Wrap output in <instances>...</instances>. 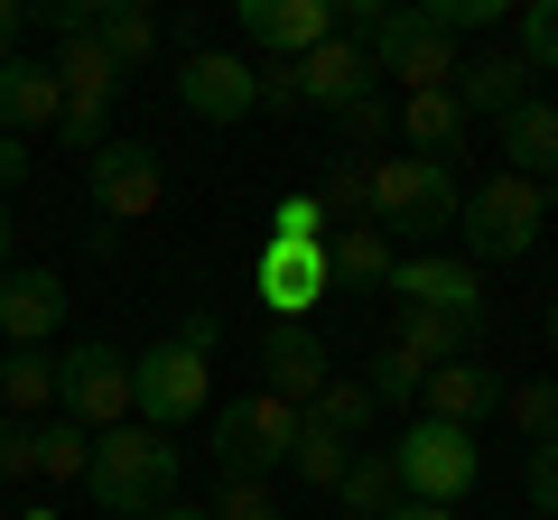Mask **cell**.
<instances>
[{"label": "cell", "instance_id": "obj_1", "mask_svg": "<svg viewBox=\"0 0 558 520\" xmlns=\"http://www.w3.org/2000/svg\"><path fill=\"white\" fill-rule=\"evenodd\" d=\"M94 502L112 520H149V511H168L178 502V446L159 437V428H140V419H121V428H102L94 437Z\"/></svg>", "mask_w": 558, "mask_h": 520}, {"label": "cell", "instance_id": "obj_2", "mask_svg": "<svg viewBox=\"0 0 558 520\" xmlns=\"http://www.w3.org/2000/svg\"><path fill=\"white\" fill-rule=\"evenodd\" d=\"M457 168L447 159H410V149H391V159H373V205H363V223H373L381 242H428V233H457Z\"/></svg>", "mask_w": 558, "mask_h": 520}, {"label": "cell", "instance_id": "obj_3", "mask_svg": "<svg viewBox=\"0 0 558 520\" xmlns=\"http://www.w3.org/2000/svg\"><path fill=\"white\" fill-rule=\"evenodd\" d=\"M549 205H558V177L549 186H539V177H484V186H465V205H457L465 260H531Z\"/></svg>", "mask_w": 558, "mask_h": 520}, {"label": "cell", "instance_id": "obj_4", "mask_svg": "<svg viewBox=\"0 0 558 520\" xmlns=\"http://www.w3.org/2000/svg\"><path fill=\"white\" fill-rule=\"evenodd\" d=\"M391 474H400V502H438V511H457V502L475 493L484 456H475V437H465V428L410 419V428L391 437Z\"/></svg>", "mask_w": 558, "mask_h": 520}, {"label": "cell", "instance_id": "obj_5", "mask_svg": "<svg viewBox=\"0 0 558 520\" xmlns=\"http://www.w3.org/2000/svg\"><path fill=\"white\" fill-rule=\"evenodd\" d=\"M289 446H299V409L270 400V391H242V400L215 409V465H223V483H260L270 465H289Z\"/></svg>", "mask_w": 558, "mask_h": 520}, {"label": "cell", "instance_id": "obj_6", "mask_svg": "<svg viewBox=\"0 0 558 520\" xmlns=\"http://www.w3.org/2000/svg\"><path fill=\"white\" fill-rule=\"evenodd\" d=\"M215 400V362L205 354H186V344H149V354H131V409H140V428H159V437H178L196 409Z\"/></svg>", "mask_w": 558, "mask_h": 520}, {"label": "cell", "instance_id": "obj_7", "mask_svg": "<svg viewBox=\"0 0 558 520\" xmlns=\"http://www.w3.org/2000/svg\"><path fill=\"white\" fill-rule=\"evenodd\" d=\"M84 196H94V214L112 223V233L121 223H149L168 205V159L149 140H102L94 159H84Z\"/></svg>", "mask_w": 558, "mask_h": 520}, {"label": "cell", "instance_id": "obj_8", "mask_svg": "<svg viewBox=\"0 0 558 520\" xmlns=\"http://www.w3.org/2000/svg\"><path fill=\"white\" fill-rule=\"evenodd\" d=\"M57 419H75V428H121L131 419V354L121 344H75V354H57Z\"/></svg>", "mask_w": 558, "mask_h": 520}, {"label": "cell", "instance_id": "obj_9", "mask_svg": "<svg viewBox=\"0 0 558 520\" xmlns=\"http://www.w3.org/2000/svg\"><path fill=\"white\" fill-rule=\"evenodd\" d=\"M391 307H428V317H457L484 335V317H494V298H484V270L457 251H418V260H391Z\"/></svg>", "mask_w": 558, "mask_h": 520}, {"label": "cell", "instance_id": "obj_10", "mask_svg": "<svg viewBox=\"0 0 558 520\" xmlns=\"http://www.w3.org/2000/svg\"><path fill=\"white\" fill-rule=\"evenodd\" d=\"M363 47H373V75H400L410 94H447V84H457V65H465L457 38H447L428 10H391Z\"/></svg>", "mask_w": 558, "mask_h": 520}, {"label": "cell", "instance_id": "obj_11", "mask_svg": "<svg viewBox=\"0 0 558 520\" xmlns=\"http://www.w3.org/2000/svg\"><path fill=\"white\" fill-rule=\"evenodd\" d=\"M252 298L279 325H307L317 298H336V270H326V242H260L252 251Z\"/></svg>", "mask_w": 558, "mask_h": 520}, {"label": "cell", "instance_id": "obj_12", "mask_svg": "<svg viewBox=\"0 0 558 520\" xmlns=\"http://www.w3.org/2000/svg\"><path fill=\"white\" fill-rule=\"evenodd\" d=\"M289 94H299V112H354L363 94H381V75H373V47H354V38H326V47H307V57L289 65Z\"/></svg>", "mask_w": 558, "mask_h": 520}, {"label": "cell", "instance_id": "obj_13", "mask_svg": "<svg viewBox=\"0 0 558 520\" xmlns=\"http://www.w3.org/2000/svg\"><path fill=\"white\" fill-rule=\"evenodd\" d=\"M233 20L270 65H299L307 47L336 38V0H233Z\"/></svg>", "mask_w": 558, "mask_h": 520}, {"label": "cell", "instance_id": "obj_14", "mask_svg": "<svg viewBox=\"0 0 558 520\" xmlns=\"http://www.w3.org/2000/svg\"><path fill=\"white\" fill-rule=\"evenodd\" d=\"M178 102L196 121H252L260 112V65L223 57V47H196V57L178 65Z\"/></svg>", "mask_w": 558, "mask_h": 520}, {"label": "cell", "instance_id": "obj_15", "mask_svg": "<svg viewBox=\"0 0 558 520\" xmlns=\"http://www.w3.org/2000/svg\"><path fill=\"white\" fill-rule=\"evenodd\" d=\"M502 391H512V381H502L494 362H475V354H465V362H438V372L418 381V400H428V419L465 428V437H475V428H484V419L502 409Z\"/></svg>", "mask_w": 558, "mask_h": 520}, {"label": "cell", "instance_id": "obj_16", "mask_svg": "<svg viewBox=\"0 0 558 520\" xmlns=\"http://www.w3.org/2000/svg\"><path fill=\"white\" fill-rule=\"evenodd\" d=\"M326 381H336V362H326V344L307 335V325H279V335L260 344V391H270V400L307 409V400L326 391Z\"/></svg>", "mask_w": 558, "mask_h": 520}, {"label": "cell", "instance_id": "obj_17", "mask_svg": "<svg viewBox=\"0 0 558 520\" xmlns=\"http://www.w3.org/2000/svg\"><path fill=\"white\" fill-rule=\"evenodd\" d=\"M57 112H65V84H57V65L20 47V57L0 65V131H10V140H28V131H57Z\"/></svg>", "mask_w": 558, "mask_h": 520}, {"label": "cell", "instance_id": "obj_18", "mask_svg": "<svg viewBox=\"0 0 558 520\" xmlns=\"http://www.w3.org/2000/svg\"><path fill=\"white\" fill-rule=\"evenodd\" d=\"M57 325H65V280L57 270H0V335L47 344Z\"/></svg>", "mask_w": 558, "mask_h": 520}, {"label": "cell", "instance_id": "obj_19", "mask_svg": "<svg viewBox=\"0 0 558 520\" xmlns=\"http://www.w3.org/2000/svg\"><path fill=\"white\" fill-rule=\"evenodd\" d=\"M447 94L465 102V121H475V112H494V121H502V112H521L539 84H531V65H521V57H502V47H494V57H465Z\"/></svg>", "mask_w": 558, "mask_h": 520}, {"label": "cell", "instance_id": "obj_20", "mask_svg": "<svg viewBox=\"0 0 558 520\" xmlns=\"http://www.w3.org/2000/svg\"><path fill=\"white\" fill-rule=\"evenodd\" d=\"M391 354H410L418 372H438V362H465L475 354V325H457V317H428V307H391Z\"/></svg>", "mask_w": 558, "mask_h": 520}, {"label": "cell", "instance_id": "obj_21", "mask_svg": "<svg viewBox=\"0 0 558 520\" xmlns=\"http://www.w3.org/2000/svg\"><path fill=\"white\" fill-rule=\"evenodd\" d=\"M502 159H512V177H558V102L531 94L521 112H502Z\"/></svg>", "mask_w": 558, "mask_h": 520}, {"label": "cell", "instance_id": "obj_22", "mask_svg": "<svg viewBox=\"0 0 558 520\" xmlns=\"http://www.w3.org/2000/svg\"><path fill=\"white\" fill-rule=\"evenodd\" d=\"M400 140H410V159L465 149V102L457 94H400Z\"/></svg>", "mask_w": 558, "mask_h": 520}, {"label": "cell", "instance_id": "obj_23", "mask_svg": "<svg viewBox=\"0 0 558 520\" xmlns=\"http://www.w3.org/2000/svg\"><path fill=\"white\" fill-rule=\"evenodd\" d=\"M400 502V474H391V446H354V465L336 474V511L344 520H381Z\"/></svg>", "mask_w": 558, "mask_h": 520}, {"label": "cell", "instance_id": "obj_24", "mask_svg": "<svg viewBox=\"0 0 558 520\" xmlns=\"http://www.w3.org/2000/svg\"><path fill=\"white\" fill-rule=\"evenodd\" d=\"M94 47L112 57V75H140V65L159 57V20H149L140 0H102V20H94Z\"/></svg>", "mask_w": 558, "mask_h": 520}, {"label": "cell", "instance_id": "obj_25", "mask_svg": "<svg viewBox=\"0 0 558 520\" xmlns=\"http://www.w3.org/2000/svg\"><path fill=\"white\" fill-rule=\"evenodd\" d=\"M0 400H10V419L57 409V354H47V344H10V354H0Z\"/></svg>", "mask_w": 558, "mask_h": 520}, {"label": "cell", "instance_id": "obj_26", "mask_svg": "<svg viewBox=\"0 0 558 520\" xmlns=\"http://www.w3.org/2000/svg\"><path fill=\"white\" fill-rule=\"evenodd\" d=\"M326 270H336V288H381L391 280V242L373 223H336L326 233Z\"/></svg>", "mask_w": 558, "mask_h": 520}, {"label": "cell", "instance_id": "obj_27", "mask_svg": "<svg viewBox=\"0 0 558 520\" xmlns=\"http://www.w3.org/2000/svg\"><path fill=\"white\" fill-rule=\"evenodd\" d=\"M373 409H381L373 391H363V381H344V372H336V381H326V391H317V400L299 409V419H317L326 437H344V446H363V428H373Z\"/></svg>", "mask_w": 558, "mask_h": 520}, {"label": "cell", "instance_id": "obj_28", "mask_svg": "<svg viewBox=\"0 0 558 520\" xmlns=\"http://www.w3.org/2000/svg\"><path fill=\"white\" fill-rule=\"evenodd\" d=\"M84 474H94V428L47 419L38 428V483H84Z\"/></svg>", "mask_w": 558, "mask_h": 520}, {"label": "cell", "instance_id": "obj_29", "mask_svg": "<svg viewBox=\"0 0 558 520\" xmlns=\"http://www.w3.org/2000/svg\"><path fill=\"white\" fill-rule=\"evenodd\" d=\"M344 465H354V446H344V437H326L317 419H299V446H289V474H299L307 493H336V474H344Z\"/></svg>", "mask_w": 558, "mask_h": 520}, {"label": "cell", "instance_id": "obj_30", "mask_svg": "<svg viewBox=\"0 0 558 520\" xmlns=\"http://www.w3.org/2000/svg\"><path fill=\"white\" fill-rule=\"evenodd\" d=\"M317 205H326V223H363V205H373V159H336L326 186H317Z\"/></svg>", "mask_w": 558, "mask_h": 520}, {"label": "cell", "instance_id": "obj_31", "mask_svg": "<svg viewBox=\"0 0 558 520\" xmlns=\"http://www.w3.org/2000/svg\"><path fill=\"white\" fill-rule=\"evenodd\" d=\"M502 409H512V428H521L531 446L558 437V381H521V391H502Z\"/></svg>", "mask_w": 558, "mask_h": 520}, {"label": "cell", "instance_id": "obj_32", "mask_svg": "<svg viewBox=\"0 0 558 520\" xmlns=\"http://www.w3.org/2000/svg\"><path fill=\"white\" fill-rule=\"evenodd\" d=\"M531 75H558V0H531L521 10V47H512Z\"/></svg>", "mask_w": 558, "mask_h": 520}, {"label": "cell", "instance_id": "obj_33", "mask_svg": "<svg viewBox=\"0 0 558 520\" xmlns=\"http://www.w3.org/2000/svg\"><path fill=\"white\" fill-rule=\"evenodd\" d=\"M344 121V159H373L381 140H391V94H363L354 112H336Z\"/></svg>", "mask_w": 558, "mask_h": 520}, {"label": "cell", "instance_id": "obj_34", "mask_svg": "<svg viewBox=\"0 0 558 520\" xmlns=\"http://www.w3.org/2000/svg\"><path fill=\"white\" fill-rule=\"evenodd\" d=\"M418 381H428V372H418L410 354H391V344H381V354H373V372H363V391L400 409V400H418Z\"/></svg>", "mask_w": 558, "mask_h": 520}, {"label": "cell", "instance_id": "obj_35", "mask_svg": "<svg viewBox=\"0 0 558 520\" xmlns=\"http://www.w3.org/2000/svg\"><path fill=\"white\" fill-rule=\"evenodd\" d=\"M336 223H326V205L317 196H279L270 205V242H326Z\"/></svg>", "mask_w": 558, "mask_h": 520}, {"label": "cell", "instance_id": "obj_36", "mask_svg": "<svg viewBox=\"0 0 558 520\" xmlns=\"http://www.w3.org/2000/svg\"><path fill=\"white\" fill-rule=\"evenodd\" d=\"M521 493H531V511H539V520H558V437L521 456Z\"/></svg>", "mask_w": 558, "mask_h": 520}, {"label": "cell", "instance_id": "obj_37", "mask_svg": "<svg viewBox=\"0 0 558 520\" xmlns=\"http://www.w3.org/2000/svg\"><path fill=\"white\" fill-rule=\"evenodd\" d=\"M0 483H38V428L0 419Z\"/></svg>", "mask_w": 558, "mask_h": 520}, {"label": "cell", "instance_id": "obj_38", "mask_svg": "<svg viewBox=\"0 0 558 520\" xmlns=\"http://www.w3.org/2000/svg\"><path fill=\"white\" fill-rule=\"evenodd\" d=\"M205 511H215V520H289V511L270 502V483H223Z\"/></svg>", "mask_w": 558, "mask_h": 520}, {"label": "cell", "instance_id": "obj_39", "mask_svg": "<svg viewBox=\"0 0 558 520\" xmlns=\"http://www.w3.org/2000/svg\"><path fill=\"white\" fill-rule=\"evenodd\" d=\"M418 10H428L447 38H465V28H494V20H502V0H418Z\"/></svg>", "mask_w": 558, "mask_h": 520}, {"label": "cell", "instance_id": "obj_40", "mask_svg": "<svg viewBox=\"0 0 558 520\" xmlns=\"http://www.w3.org/2000/svg\"><path fill=\"white\" fill-rule=\"evenodd\" d=\"M28 20H47V28H57V38H65V47H75V38H94V20H102V0H38V10H28Z\"/></svg>", "mask_w": 558, "mask_h": 520}, {"label": "cell", "instance_id": "obj_41", "mask_svg": "<svg viewBox=\"0 0 558 520\" xmlns=\"http://www.w3.org/2000/svg\"><path fill=\"white\" fill-rule=\"evenodd\" d=\"M168 344H186V354H205V362H215V344H223V317H215V307H186Z\"/></svg>", "mask_w": 558, "mask_h": 520}, {"label": "cell", "instance_id": "obj_42", "mask_svg": "<svg viewBox=\"0 0 558 520\" xmlns=\"http://www.w3.org/2000/svg\"><path fill=\"white\" fill-rule=\"evenodd\" d=\"M28 186V140H10V131H0V205L20 196Z\"/></svg>", "mask_w": 558, "mask_h": 520}, {"label": "cell", "instance_id": "obj_43", "mask_svg": "<svg viewBox=\"0 0 558 520\" xmlns=\"http://www.w3.org/2000/svg\"><path fill=\"white\" fill-rule=\"evenodd\" d=\"M20 38H28V0H0V65L20 57Z\"/></svg>", "mask_w": 558, "mask_h": 520}, {"label": "cell", "instance_id": "obj_44", "mask_svg": "<svg viewBox=\"0 0 558 520\" xmlns=\"http://www.w3.org/2000/svg\"><path fill=\"white\" fill-rule=\"evenodd\" d=\"M381 520H457V511H438V502H391Z\"/></svg>", "mask_w": 558, "mask_h": 520}, {"label": "cell", "instance_id": "obj_45", "mask_svg": "<svg viewBox=\"0 0 558 520\" xmlns=\"http://www.w3.org/2000/svg\"><path fill=\"white\" fill-rule=\"evenodd\" d=\"M539 344H549V354H558V298L539 307Z\"/></svg>", "mask_w": 558, "mask_h": 520}, {"label": "cell", "instance_id": "obj_46", "mask_svg": "<svg viewBox=\"0 0 558 520\" xmlns=\"http://www.w3.org/2000/svg\"><path fill=\"white\" fill-rule=\"evenodd\" d=\"M149 520H215V511H196V502H168V511H149Z\"/></svg>", "mask_w": 558, "mask_h": 520}, {"label": "cell", "instance_id": "obj_47", "mask_svg": "<svg viewBox=\"0 0 558 520\" xmlns=\"http://www.w3.org/2000/svg\"><path fill=\"white\" fill-rule=\"evenodd\" d=\"M10 233H20V223H10V205H0V270H10Z\"/></svg>", "mask_w": 558, "mask_h": 520}, {"label": "cell", "instance_id": "obj_48", "mask_svg": "<svg viewBox=\"0 0 558 520\" xmlns=\"http://www.w3.org/2000/svg\"><path fill=\"white\" fill-rule=\"evenodd\" d=\"M20 520H57V511H20Z\"/></svg>", "mask_w": 558, "mask_h": 520}]
</instances>
